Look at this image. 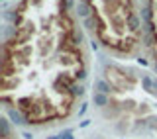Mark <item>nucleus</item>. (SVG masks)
<instances>
[{"label": "nucleus", "mask_w": 157, "mask_h": 139, "mask_svg": "<svg viewBox=\"0 0 157 139\" xmlns=\"http://www.w3.org/2000/svg\"><path fill=\"white\" fill-rule=\"evenodd\" d=\"M141 84H144L145 90L157 92V81H153V77H149V74H144V77H141Z\"/></svg>", "instance_id": "1"}, {"label": "nucleus", "mask_w": 157, "mask_h": 139, "mask_svg": "<svg viewBox=\"0 0 157 139\" xmlns=\"http://www.w3.org/2000/svg\"><path fill=\"white\" fill-rule=\"evenodd\" d=\"M77 14H78L81 18H85V20L92 16V14H90V8H88V4H82V2L77 4Z\"/></svg>", "instance_id": "2"}, {"label": "nucleus", "mask_w": 157, "mask_h": 139, "mask_svg": "<svg viewBox=\"0 0 157 139\" xmlns=\"http://www.w3.org/2000/svg\"><path fill=\"white\" fill-rule=\"evenodd\" d=\"M94 104H96V106H106V104H108V98H106V94L94 92Z\"/></svg>", "instance_id": "3"}, {"label": "nucleus", "mask_w": 157, "mask_h": 139, "mask_svg": "<svg viewBox=\"0 0 157 139\" xmlns=\"http://www.w3.org/2000/svg\"><path fill=\"white\" fill-rule=\"evenodd\" d=\"M153 71L157 73V59H155V63H153Z\"/></svg>", "instance_id": "4"}]
</instances>
